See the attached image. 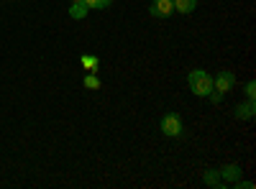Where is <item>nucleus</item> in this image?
Returning a JSON list of instances; mask_svg holds the SVG:
<instances>
[{"mask_svg":"<svg viewBox=\"0 0 256 189\" xmlns=\"http://www.w3.org/2000/svg\"><path fill=\"white\" fill-rule=\"evenodd\" d=\"M187 85H190V90L195 92L198 97H208L212 92V77L205 69H192L187 74Z\"/></svg>","mask_w":256,"mask_h":189,"instance_id":"f257e3e1","label":"nucleus"},{"mask_svg":"<svg viewBox=\"0 0 256 189\" xmlns=\"http://www.w3.org/2000/svg\"><path fill=\"white\" fill-rule=\"evenodd\" d=\"M162 133L169 136V138L180 136V133H182V118H180L177 113H166V115L162 118Z\"/></svg>","mask_w":256,"mask_h":189,"instance_id":"f03ea898","label":"nucleus"},{"mask_svg":"<svg viewBox=\"0 0 256 189\" xmlns=\"http://www.w3.org/2000/svg\"><path fill=\"white\" fill-rule=\"evenodd\" d=\"M233 85H236V74L233 72H218V77L212 79V90L216 92H230L233 90Z\"/></svg>","mask_w":256,"mask_h":189,"instance_id":"7ed1b4c3","label":"nucleus"},{"mask_svg":"<svg viewBox=\"0 0 256 189\" xmlns=\"http://www.w3.org/2000/svg\"><path fill=\"white\" fill-rule=\"evenodd\" d=\"M174 13V3L172 0H154L152 3V15L154 18H169Z\"/></svg>","mask_w":256,"mask_h":189,"instance_id":"20e7f679","label":"nucleus"},{"mask_svg":"<svg viewBox=\"0 0 256 189\" xmlns=\"http://www.w3.org/2000/svg\"><path fill=\"white\" fill-rule=\"evenodd\" d=\"M218 174H220V179H223V182H236V179H241V166H238V164L220 166Z\"/></svg>","mask_w":256,"mask_h":189,"instance_id":"39448f33","label":"nucleus"},{"mask_svg":"<svg viewBox=\"0 0 256 189\" xmlns=\"http://www.w3.org/2000/svg\"><path fill=\"white\" fill-rule=\"evenodd\" d=\"M254 115H256L254 100H248V102H244V105H236V118H238V120H251Z\"/></svg>","mask_w":256,"mask_h":189,"instance_id":"423d86ee","label":"nucleus"},{"mask_svg":"<svg viewBox=\"0 0 256 189\" xmlns=\"http://www.w3.org/2000/svg\"><path fill=\"white\" fill-rule=\"evenodd\" d=\"M202 182H205L208 187H216V189H220V187H223V179H220L218 169H208V172H205V177H202Z\"/></svg>","mask_w":256,"mask_h":189,"instance_id":"0eeeda50","label":"nucleus"},{"mask_svg":"<svg viewBox=\"0 0 256 189\" xmlns=\"http://www.w3.org/2000/svg\"><path fill=\"white\" fill-rule=\"evenodd\" d=\"M172 3H174V10L177 13H184V15L198 8V0H172Z\"/></svg>","mask_w":256,"mask_h":189,"instance_id":"6e6552de","label":"nucleus"},{"mask_svg":"<svg viewBox=\"0 0 256 189\" xmlns=\"http://www.w3.org/2000/svg\"><path fill=\"white\" fill-rule=\"evenodd\" d=\"M88 13H90V8L84 5L82 0H77V3H72V8H70V15H72L74 20H82V18L88 15Z\"/></svg>","mask_w":256,"mask_h":189,"instance_id":"1a4fd4ad","label":"nucleus"},{"mask_svg":"<svg viewBox=\"0 0 256 189\" xmlns=\"http://www.w3.org/2000/svg\"><path fill=\"white\" fill-rule=\"evenodd\" d=\"M98 64H100L98 56H92V54H84L82 56V67L88 69V72H98Z\"/></svg>","mask_w":256,"mask_h":189,"instance_id":"9d476101","label":"nucleus"},{"mask_svg":"<svg viewBox=\"0 0 256 189\" xmlns=\"http://www.w3.org/2000/svg\"><path fill=\"white\" fill-rule=\"evenodd\" d=\"M82 3H84V5H88L90 10H92V8H98V10H102V8H108V5H110V0H82Z\"/></svg>","mask_w":256,"mask_h":189,"instance_id":"9b49d317","label":"nucleus"},{"mask_svg":"<svg viewBox=\"0 0 256 189\" xmlns=\"http://www.w3.org/2000/svg\"><path fill=\"white\" fill-rule=\"evenodd\" d=\"M84 87L88 90H100V79L95 77V72H90L88 77H84Z\"/></svg>","mask_w":256,"mask_h":189,"instance_id":"f8f14e48","label":"nucleus"},{"mask_svg":"<svg viewBox=\"0 0 256 189\" xmlns=\"http://www.w3.org/2000/svg\"><path fill=\"white\" fill-rule=\"evenodd\" d=\"M233 187H236V189H256V184H254V182H241V179L233 182Z\"/></svg>","mask_w":256,"mask_h":189,"instance_id":"ddd939ff","label":"nucleus"},{"mask_svg":"<svg viewBox=\"0 0 256 189\" xmlns=\"http://www.w3.org/2000/svg\"><path fill=\"white\" fill-rule=\"evenodd\" d=\"M246 97H248V100L256 97V85H254V82H248V85H246Z\"/></svg>","mask_w":256,"mask_h":189,"instance_id":"4468645a","label":"nucleus"},{"mask_svg":"<svg viewBox=\"0 0 256 189\" xmlns=\"http://www.w3.org/2000/svg\"><path fill=\"white\" fill-rule=\"evenodd\" d=\"M70 3H77V0H70Z\"/></svg>","mask_w":256,"mask_h":189,"instance_id":"2eb2a0df","label":"nucleus"}]
</instances>
